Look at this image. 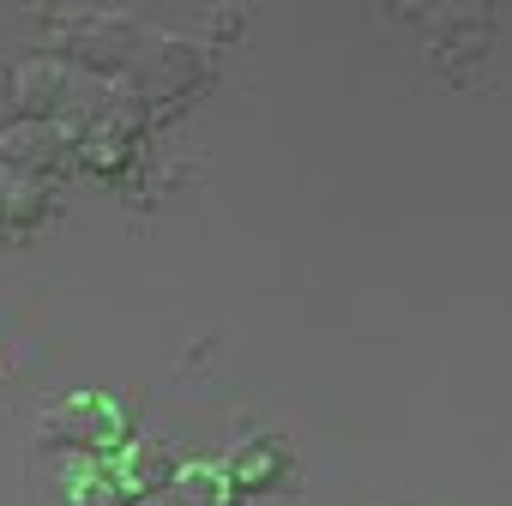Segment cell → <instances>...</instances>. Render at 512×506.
<instances>
[{
	"instance_id": "obj_6",
	"label": "cell",
	"mask_w": 512,
	"mask_h": 506,
	"mask_svg": "<svg viewBox=\"0 0 512 506\" xmlns=\"http://www.w3.org/2000/svg\"><path fill=\"white\" fill-rule=\"evenodd\" d=\"M61 103H67L61 61H49V55L13 61V115H19V121H49Z\"/></svg>"
},
{
	"instance_id": "obj_4",
	"label": "cell",
	"mask_w": 512,
	"mask_h": 506,
	"mask_svg": "<svg viewBox=\"0 0 512 506\" xmlns=\"http://www.w3.org/2000/svg\"><path fill=\"white\" fill-rule=\"evenodd\" d=\"M290 464H296V446H290L284 434H253V440H241V446L223 458V470H229L235 494H266V488H284V482H290Z\"/></svg>"
},
{
	"instance_id": "obj_11",
	"label": "cell",
	"mask_w": 512,
	"mask_h": 506,
	"mask_svg": "<svg viewBox=\"0 0 512 506\" xmlns=\"http://www.w3.org/2000/svg\"><path fill=\"white\" fill-rule=\"evenodd\" d=\"M73 157H79V169H91V175H103V181H115V175H127V163H133V139H121L115 127H91L79 145H73Z\"/></svg>"
},
{
	"instance_id": "obj_12",
	"label": "cell",
	"mask_w": 512,
	"mask_h": 506,
	"mask_svg": "<svg viewBox=\"0 0 512 506\" xmlns=\"http://www.w3.org/2000/svg\"><path fill=\"white\" fill-rule=\"evenodd\" d=\"M43 211H49V187L37 175H0V223L31 229L43 223Z\"/></svg>"
},
{
	"instance_id": "obj_9",
	"label": "cell",
	"mask_w": 512,
	"mask_h": 506,
	"mask_svg": "<svg viewBox=\"0 0 512 506\" xmlns=\"http://www.w3.org/2000/svg\"><path fill=\"white\" fill-rule=\"evenodd\" d=\"M61 500H67V506H133V500L121 494L109 458H85V452H79V464H67V476H61Z\"/></svg>"
},
{
	"instance_id": "obj_7",
	"label": "cell",
	"mask_w": 512,
	"mask_h": 506,
	"mask_svg": "<svg viewBox=\"0 0 512 506\" xmlns=\"http://www.w3.org/2000/svg\"><path fill=\"white\" fill-rule=\"evenodd\" d=\"M109 470H115V482H121L127 500H145V494H163V488H169L175 452H169L163 440H127V446L109 458Z\"/></svg>"
},
{
	"instance_id": "obj_13",
	"label": "cell",
	"mask_w": 512,
	"mask_h": 506,
	"mask_svg": "<svg viewBox=\"0 0 512 506\" xmlns=\"http://www.w3.org/2000/svg\"><path fill=\"white\" fill-rule=\"evenodd\" d=\"M19 115H13V67H0V133H7Z\"/></svg>"
},
{
	"instance_id": "obj_2",
	"label": "cell",
	"mask_w": 512,
	"mask_h": 506,
	"mask_svg": "<svg viewBox=\"0 0 512 506\" xmlns=\"http://www.w3.org/2000/svg\"><path fill=\"white\" fill-rule=\"evenodd\" d=\"M127 79H133V91L145 97V103H181V97H193L199 91V79H205V55L187 43V37H175V31H157V37H145L139 43V55H133V67H127Z\"/></svg>"
},
{
	"instance_id": "obj_5",
	"label": "cell",
	"mask_w": 512,
	"mask_h": 506,
	"mask_svg": "<svg viewBox=\"0 0 512 506\" xmlns=\"http://www.w3.org/2000/svg\"><path fill=\"white\" fill-rule=\"evenodd\" d=\"M0 163H7V175H55L67 163V145L55 139L49 121H13L7 133H0Z\"/></svg>"
},
{
	"instance_id": "obj_10",
	"label": "cell",
	"mask_w": 512,
	"mask_h": 506,
	"mask_svg": "<svg viewBox=\"0 0 512 506\" xmlns=\"http://www.w3.org/2000/svg\"><path fill=\"white\" fill-rule=\"evenodd\" d=\"M97 121H103V127H115L121 139H133V145H139V133L151 127V103L133 91V79H109V85L97 91Z\"/></svg>"
},
{
	"instance_id": "obj_8",
	"label": "cell",
	"mask_w": 512,
	"mask_h": 506,
	"mask_svg": "<svg viewBox=\"0 0 512 506\" xmlns=\"http://www.w3.org/2000/svg\"><path fill=\"white\" fill-rule=\"evenodd\" d=\"M157 500L163 506H235V482L217 458H187V464H175V476Z\"/></svg>"
},
{
	"instance_id": "obj_1",
	"label": "cell",
	"mask_w": 512,
	"mask_h": 506,
	"mask_svg": "<svg viewBox=\"0 0 512 506\" xmlns=\"http://www.w3.org/2000/svg\"><path fill=\"white\" fill-rule=\"evenodd\" d=\"M127 428H133L127 404L109 398V392H91V386L55 398V404L43 410V422H37V434H43L49 446L85 452V458H115V452L127 446Z\"/></svg>"
},
{
	"instance_id": "obj_3",
	"label": "cell",
	"mask_w": 512,
	"mask_h": 506,
	"mask_svg": "<svg viewBox=\"0 0 512 506\" xmlns=\"http://www.w3.org/2000/svg\"><path fill=\"white\" fill-rule=\"evenodd\" d=\"M67 49H73V61H79L85 73H97V79H127V67H133V55H139V31H133L127 19H91V25L67 31Z\"/></svg>"
}]
</instances>
